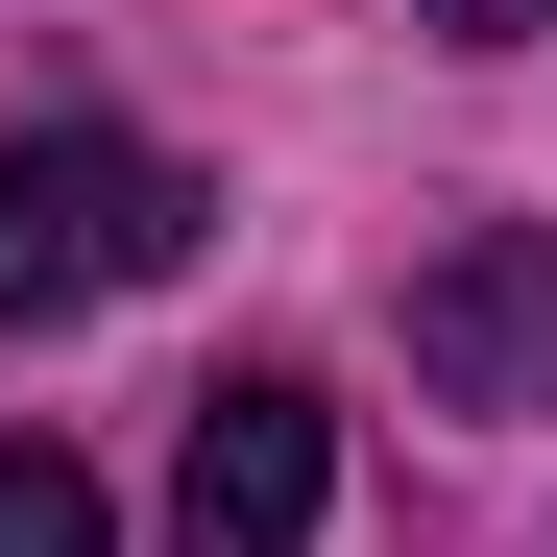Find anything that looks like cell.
Instances as JSON below:
<instances>
[{
  "mask_svg": "<svg viewBox=\"0 0 557 557\" xmlns=\"http://www.w3.org/2000/svg\"><path fill=\"white\" fill-rule=\"evenodd\" d=\"M0 557H122V509H98L73 436H0Z\"/></svg>",
  "mask_w": 557,
  "mask_h": 557,
  "instance_id": "cell-4",
  "label": "cell"
},
{
  "mask_svg": "<svg viewBox=\"0 0 557 557\" xmlns=\"http://www.w3.org/2000/svg\"><path fill=\"white\" fill-rule=\"evenodd\" d=\"M412 388L436 412H557V219L412 243Z\"/></svg>",
  "mask_w": 557,
  "mask_h": 557,
  "instance_id": "cell-3",
  "label": "cell"
},
{
  "mask_svg": "<svg viewBox=\"0 0 557 557\" xmlns=\"http://www.w3.org/2000/svg\"><path fill=\"white\" fill-rule=\"evenodd\" d=\"M412 25H436V49H533L557 0H412Z\"/></svg>",
  "mask_w": 557,
  "mask_h": 557,
  "instance_id": "cell-5",
  "label": "cell"
},
{
  "mask_svg": "<svg viewBox=\"0 0 557 557\" xmlns=\"http://www.w3.org/2000/svg\"><path fill=\"white\" fill-rule=\"evenodd\" d=\"M195 267V170L170 146H122V122H25L0 146V315H122V292H170Z\"/></svg>",
  "mask_w": 557,
  "mask_h": 557,
  "instance_id": "cell-1",
  "label": "cell"
},
{
  "mask_svg": "<svg viewBox=\"0 0 557 557\" xmlns=\"http://www.w3.org/2000/svg\"><path fill=\"white\" fill-rule=\"evenodd\" d=\"M315 485H339V412L292 363H219L195 460H170V557H315Z\"/></svg>",
  "mask_w": 557,
  "mask_h": 557,
  "instance_id": "cell-2",
  "label": "cell"
}]
</instances>
